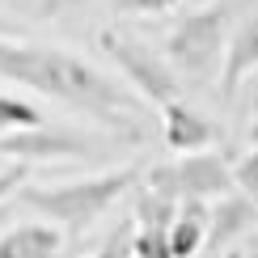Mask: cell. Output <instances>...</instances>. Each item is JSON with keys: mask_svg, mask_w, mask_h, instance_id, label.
I'll use <instances>...</instances> for the list:
<instances>
[{"mask_svg": "<svg viewBox=\"0 0 258 258\" xmlns=\"http://www.w3.org/2000/svg\"><path fill=\"white\" fill-rule=\"evenodd\" d=\"M93 153H98V144L77 127L38 123V127H17V132L0 136V157L21 161V165H34V161H85Z\"/></svg>", "mask_w": 258, "mask_h": 258, "instance_id": "cell-6", "label": "cell"}, {"mask_svg": "<svg viewBox=\"0 0 258 258\" xmlns=\"http://www.w3.org/2000/svg\"><path fill=\"white\" fill-rule=\"evenodd\" d=\"M144 190L169 199V203H186V199H199V203H212L220 195L233 190V165L229 157L212 153H182L174 161H157V165L144 169Z\"/></svg>", "mask_w": 258, "mask_h": 258, "instance_id": "cell-4", "label": "cell"}, {"mask_svg": "<svg viewBox=\"0 0 258 258\" xmlns=\"http://www.w3.org/2000/svg\"><path fill=\"white\" fill-rule=\"evenodd\" d=\"M203 245H208V203H199V199L178 203V216L169 224V250H174V258H195Z\"/></svg>", "mask_w": 258, "mask_h": 258, "instance_id": "cell-11", "label": "cell"}, {"mask_svg": "<svg viewBox=\"0 0 258 258\" xmlns=\"http://www.w3.org/2000/svg\"><path fill=\"white\" fill-rule=\"evenodd\" d=\"M245 140L258 144V85H254V106H250V123H245Z\"/></svg>", "mask_w": 258, "mask_h": 258, "instance_id": "cell-19", "label": "cell"}, {"mask_svg": "<svg viewBox=\"0 0 258 258\" xmlns=\"http://www.w3.org/2000/svg\"><path fill=\"white\" fill-rule=\"evenodd\" d=\"M254 224H258V208L241 195V190H229V195L208 203V241L216 245V250H224L229 241H237L241 233L254 229Z\"/></svg>", "mask_w": 258, "mask_h": 258, "instance_id": "cell-8", "label": "cell"}, {"mask_svg": "<svg viewBox=\"0 0 258 258\" xmlns=\"http://www.w3.org/2000/svg\"><path fill=\"white\" fill-rule=\"evenodd\" d=\"M161 140L182 157V153H203L216 144V127L212 119H203L195 106H186L182 98L161 106Z\"/></svg>", "mask_w": 258, "mask_h": 258, "instance_id": "cell-7", "label": "cell"}, {"mask_svg": "<svg viewBox=\"0 0 258 258\" xmlns=\"http://www.w3.org/2000/svg\"><path fill=\"white\" fill-rule=\"evenodd\" d=\"M89 258H132V224H119V229L106 237V245Z\"/></svg>", "mask_w": 258, "mask_h": 258, "instance_id": "cell-15", "label": "cell"}, {"mask_svg": "<svg viewBox=\"0 0 258 258\" xmlns=\"http://www.w3.org/2000/svg\"><path fill=\"white\" fill-rule=\"evenodd\" d=\"M233 186L258 208V144L245 157H237V165H233Z\"/></svg>", "mask_w": 258, "mask_h": 258, "instance_id": "cell-14", "label": "cell"}, {"mask_svg": "<svg viewBox=\"0 0 258 258\" xmlns=\"http://www.w3.org/2000/svg\"><path fill=\"white\" fill-rule=\"evenodd\" d=\"M102 51L127 72V85L136 89L140 102H148V106H165V102L182 98V77L169 68V59L161 55V51L144 47L140 38L106 30V34H102Z\"/></svg>", "mask_w": 258, "mask_h": 258, "instance_id": "cell-5", "label": "cell"}, {"mask_svg": "<svg viewBox=\"0 0 258 258\" xmlns=\"http://www.w3.org/2000/svg\"><path fill=\"white\" fill-rule=\"evenodd\" d=\"M224 47H229V9L224 0H212L169 30L165 59L186 81H212L224 68Z\"/></svg>", "mask_w": 258, "mask_h": 258, "instance_id": "cell-3", "label": "cell"}, {"mask_svg": "<svg viewBox=\"0 0 258 258\" xmlns=\"http://www.w3.org/2000/svg\"><path fill=\"white\" fill-rule=\"evenodd\" d=\"M47 123L38 106H30L26 98H13V93H0V136L17 132V127H38Z\"/></svg>", "mask_w": 258, "mask_h": 258, "instance_id": "cell-12", "label": "cell"}, {"mask_svg": "<svg viewBox=\"0 0 258 258\" xmlns=\"http://www.w3.org/2000/svg\"><path fill=\"white\" fill-rule=\"evenodd\" d=\"M59 250L63 229H55L51 220H30L0 233V258H59Z\"/></svg>", "mask_w": 258, "mask_h": 258, "instance_id": "cell-10", "label": "cell"}, {"mask_svg": "<svg viewBox=\"0 0 258 258\" xmlns=\"http://www.w3.org/2000/svg\"><path fill=\"white\" fill-rule=\"evenodd\" d=\"M178 0H119V13H165Z\"/></svg>", "mask_w": 258, "mask_h": 258, "instance_id": "cell-17", "label": "cell"}, {"mask_svg": "<svg viewBox=\"0 0 258 258\" xmlns=\"http://www.w3.org/2000/svg\"><path fill=\"white\" fill-rule=\"evenodd\" d=\"M258 68V13H250L241 21L237 30H233L229 47H224V68H220V93L229 98V93H237V85L250 77Z\"/></svg>", "mask_w": 258, "mask_h": 258, "instance_id": "cell-9", "label": "cell"}, {"mask_svg": "<svg viewBox=\"0 0 258 258\" xmlns=\"http://www.w3.org/2000/svg\"><path fill=\"white\" fill-rule=\"evenodd\" d=\"M26 174H30V165H21V161H9V165H0V203L26 186Z\"/></svg>", "mask_w": 258, "mask_h": 258, "instance_id": "cell-16", "label": "cell"}, {"mask_svg": "<svg viewBox=\"0 0 258 258\" xmlns=\"http://www.w3.org/2000/svg\"><path fill=\"white\" fill-rule=\"evenodd\" d=\"M0 77L26 85L34 93H47L63 106L93 114L98 123L114 127V132L144 140V102L136 93H127L119 81H110L102 68H93L89 59H81L77 51L47 47V42H21L0 34Z\"/></svg>", "mask_w": 258, "mask_h": 258, "instance_id": "cell-1", "label": "cell"}, {"mask_svg": "<svg viewBox=\"0 0 258 258\" xmlns=\"http://www.w3.org/2000/svg\"><path fill=\"white\" fill-rule=\"evenodd\" d=\"M132 258H174L169 229H136L132 224Z\"/></svg>", "mask_w": 258, "mask_h": 258, "instance_id": "cell-13", "label": "cell"}, {"mask_svg": "<svg viewBox=\"0 0 258 258\" xmlns=\"http://www.w3.org/2000/svg\"><path fill=\"white\" fill-rule=\"evenodd\" d=\"M140 178H144V169L123 165V169H106V174H93V178L51 182V186H21L17 199L26 203L30 212H38L42 220H51L55 229L81 233L98 216H106L127 190H136Z\"/></svg>", "mask_w": 258, "mask_h": 258, "instance_id": "cell-2", "label": "cell"}, {"mask_svg": "<svg viewBox=\"0 0 258 258\" xmlns=\"http://www.w3.org/2000/svg\"><path fill=\"white\" fill-rule=\"evenodd\" d=\"M85 0H42L38 5V13L42 17H59V13H72V9H81Z\"/></svg>", "mask_w": 258, "mask_h": 258, "instance_id": "cell-18", "label": "cell"}]
</instances>
